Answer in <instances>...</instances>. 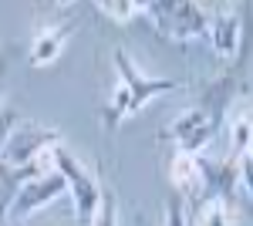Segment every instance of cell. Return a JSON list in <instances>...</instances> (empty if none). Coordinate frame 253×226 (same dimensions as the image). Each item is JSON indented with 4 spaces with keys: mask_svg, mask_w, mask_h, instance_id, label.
<instances>
[{
    "mask_svg": "<svg viewBox=\"0 0 253 226\" xmlns=\"http://www.w3.org/2000/svg\"><path fill=\"white\" fill-rule=\"evenodd\" d=\"M112 61H115L118 81H115V88H112V94H108V101H105V108H101V125H105L108 132H115L125 118L138 115L152 98L186 88L182 81H172V78H145L138 71V64L128 61L125 51H115Z\"/></svg>",
    "mask_w": 253,
    "mask_h": 226,
    "instance_id": "obj_1",
    "label": "cell"
},
{
    "mask_svg": "<svg viewBox=\"0 0 253 226\" xmlns=\"http://www.w3.org/2000/svg\"><path fill=\"white\" fill-rule=\"evenodd\" d=\"M145 17L152 20L162 38L189 44L203 41L210 34V10L193 0H175V3H145Z\"/></svg>",
    "mask_w": 253,
    "mask_h": 226,
    "instance_id": "obj_2",
    "label": "cell"
},
{
    "mask_svg": "<svg viewBox=\"0 0 253 226\" xmlns=\"http://www.w3.org/2000/svg\"><path fill=\"white\" fill-rule=\"evenodd\" d=\"M51 166H54V169L64 176V182H68V196H71V206H75V220H78V226H91L95 223L98 206H101V192H105V189L98 186V179L84 169L64 145L51 149Z\"/></svg>",
    "mask_w": 253,
    "mask_h": 226,
    "instance_id": "obj_3",
    "label": "cell"
},
{
    "mask_svg": "<svg viewBox=\"0 0 253 226\" xmlns=\"http://www.w3.org/2000/svg\"><path fill=\"white\" fill-rule=\"evenodd\" d=\"M47 14L51 17L38 24L34 38H31V47H27V64L31 68L54 64L64 54V44L75 34V14H78V7H47Z\"/></svg>",
    "mask_w": 253,
    "mask_h": 226,
    "instance_id": "obj_4",
    "label": "cell"
},
{
    "mask_svg": "<svg viewBox=\"0 0 253 226\" xmlns=\"http://www.w3.org/2000/svg\"><path fill=\"white\" fill-rule=\"evenodd\" d=\"M61 196H68V182H64V176H61L54 166L47 172H41V176H34L31 182H24L17 192V199L10 203V216H7V226H24L38 209L51 206L54 199H61Z\"/></svg>",
    "mask_w": 253,
    "mask_h": 226,
    "instance_id": "obj_5",
    "label": "cell"
},
{
    "mask_svg": "<svg viewBox=\"0 0 253 226\" xmlns=\"http://www.w3.org/2000/svg\"><path fill=\"white\" fill-rule=\"evenodd\" d=\"M61 145V129H47V125H38V122H20L17 132L10 135L7 149L0 155V162H10V166H38L41 159L51 149Z\"/></svg>",
    "mask_w": 253,
    "mask_h": 226,
    "instance_id": "obj_6",
    "label": "cell"
},
{
    "mask_svg": "<svg viewBox=\"0 0 253 226\" xmlns=\"http://www.w3.org/2000/svg\"><path fill=\"white\" fill-rule=\"evenodd\" d=\"M216 132H219V125H216V122L203 112L199 105H193V108L179 112L172 122L162 129V138H166V142H175V145H179V152L199 155V152H203L216 138Z\"/></svg>",
    "mask_w": 253,
    "mask_h": 226,
    "instance_id": "obj_7",
    "label": "cell"
},
{
    "mask_svg": "<svg viewBox=\"0 0 253 226\" xmlns=\"http://www.w3.org/2000/svg\"><path fill=\"white\" fill-rule=\"evenodd\" d=\"M240 38H243V24H240V7H219L210 10V34L206 41L213 44L216 57L223 64H233L240 54Z\"/></svg>",
    "mask_w": 253,
    "mask_h": 226,
    "instance_id": "obj_8",
    "label": "cell"
},
{
    "mask_svg": "<svg viewBox=\"0 0 253 226\" xmlns=\"http://www.w3.org/2000/svg\"><path fill=\"white\" fill-rule=\"evenodd\" d=\"M203 159V155H199ZM236 189H240V162L236 159H203V199H219L226 206H233Z\"/></svg>",
    "mask_w": 253,
    "mask_h": 226,
    "instance_id": "obj_9",
    "label": "cell"
},
{
    "mask_svg": "<svg viewBox=\"0 0 253 226\" xmlns=\"http://www.w3.org/2000/svg\"><path fill=\"white\" fill-rule=\"evenodd\" d=\"M169 186L175 189L179 199L199 203L203 199V159L189 152H175L169 159Z\"/></svg>",
    "mask_w": 253,
    "mask_h": 226,
    "instance_id": "obj_10",
    "label": "cell"
},
{
    "mask_svg": "<svg viewBox=\"0 0 253 226\" xmlns=\"http://www.w3.org/2000/svg\"><path fill=\"white\" fill-rule=\"evenodd\" d=\"M51 169V152L41 159L38 166H10V162H0V223H7L10 216V203L17 199V192L24 182H31L34 176Z\"/></svg>",
    "mask_w": 253,
    "mask_h": 226,
    "instance_id": "obj_11",
    "label": "cell"
},
{
    "mask_svg": "<svg viewBox=\"0 0 253 226\" xmlns=\"http://www.w3.org/2000/svg\"><path fill=\"white\" fill-rule=\"evenodd\" d=\"M193 213L196 226H233V213L219 199H199V203H193Z\"/></svg>",
    "mask_w": 253,
    "mask_h": 226,
    "instance_id": "obj_12",
    "label": "cell"
},
{
    "mask_svg": "<svg viewBox=\"0 0 253 226\" xmlns=\"http://www.w3.org/2000/svg\"><path fill=\"white\" fill-rule=\"evenodd\" d=\"M95 10L101 17H108L112 24H118V27H125L128 20H135V17H145V3H112V0L105 3V0H98Z\"/></svg>",
    "mask_w": 253,
    "mask_h": 226,
    "instance_id": "obj_13",
    "label": "cell"
},
{
    "mask_svg": "<svg viewBox=\"0 0 253 226\" xmlns=\"http://www.w3.org/2000/svg\"><path fill=\"white\" fill-rule=\"evenodd\" d=\"M250 129H253V115H236L230 125V159H243L247 145H250Z\"/></svg>",
    "mask_w": 253,
    "mask_h": 226,
    "instance_id": "obj_14",
    "label": "cell"
},
{
    "mask_svg": "<svg viewBox=\"0 0 253 226\" xmlns=\"http://www.w3.org/2000/svg\"><path fill=\"white\" fill-rule=\"evenodd\" d=\"M20 122H24V115L14 105H0V155H3V149H7V142H10V135L17 132Z\"/></svg>",
    "mask_w": 253,
    "mask_h": 226,
    "instance_id": "obj_15",
    "label": "cell"
},
{
    "mask_svg": "<svg viewBox=\"0 0 253 226\" xmlns=\"http://www.w3.org/2000/svg\"><path fill=\"white\" fill-rule=\"evenodd\" d=\"M91 226H118V199L112 189H105L101 192V206L95 213V223Z\"/></svg>",
    "mask_w": 253,
    "mask_h": 226,
    "instance_id": "obj_16",
    "label": "cell"
},
{
    "mask_svg": "<svg viewBox=\"0 0 253 226\" xmlns=\"http://www.w3.org/2000/svg\"><path fill=\"white\" fill-rule=\"evenodd\" d=\"M166 226H186V199H179L175 192L166 199Z\"/></svg>",
    "mask_w": 253,
    "mask_h": 226,
    "instance_id": "obj_17",
    "label": "cell"
},
{
    "mask_svg": "<svg viewBox=\"0 0 253 226\" xmlns=\"http://www.w3.org/2000/svg\"><path fill=\"white\" fill-rule=\"evenodd\" d=\"M240 186L247 189V196H253V155L240 159Z\"/></svg>",
    "mask_w": 253,
    "mask_h": 226,
    "instance_id": "obj_18",
    "label": "cell"
},
{
    "mask_svg": "<svg viewBox=\"0 0 253 226\" xmlns=\"http://www.w3.org/2000/svg\"><path fill=\"white\" fill-rule=\"evenodd\" d=\"M3 78H7V54L0 47V94H3Z\"/></svg>",
    "mask_w": 253,
    "mask_h": 226,
    "instance_id": "obj_19",
    "label": "cell"
},
{
    "mask_svg": "<svg viewBox=\"0 0 253 226\" xmlns=\"http://www.w3.org/2000/svg\"><path fill=\"white\" fill-rule=\"evenodd\" d=\"M247 155H253V129H250V145H247Z\"/></svg>",
    "mask_w": 253,
    "mask_h": 226,
    "instance_id": "obj_20",
    "label": "cell"
}]
</instances>
